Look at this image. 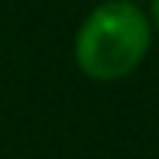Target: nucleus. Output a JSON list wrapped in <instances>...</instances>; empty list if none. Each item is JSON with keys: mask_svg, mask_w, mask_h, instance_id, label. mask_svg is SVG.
Returning a JSON list of instances; mask_svg holds the SVG:
<instances>
[{"mask_svg": "<svg viewBox=\"0 0 159 159\" xmlns=\"http://www.w3.org/2000/svg\"><path fill=\"white\" fill-rule=\"evenodd\" d=\"M146 13H149V23H153V36L159 39V0H149V3H146Z\"/></svg>", "mask_w": 159, "mask_h": 159, "instance_id": "2", "label": "nucleus"}, {"mask_svg": "<svg viewBox=\"0 0 159 159\" xmlns=\"http://www.w3.org/2000/svg\"><path fill=\"white\" fill-rule=\"evenodd\" d=\"M153 42L156 36L146 7L133 0H101L78 23L71 59L88 81L117 84L146 62Z\"/></svg>", "mask_w": 159, "mask_h": 159, "instance_id": "1", "label": "nucleus"}, {"mask_svg": "<svg viewBox=\"0 0 159 159\" xmlns=\"http://www.w3.org/2000/svg\"><path fill=\"white\" fill-rule=\"evenodd\" d=\"M133 3H140V7H146V3H149V0H133Z\"/></svg>", "mask_w": 159, "mask_h": 159, "instance_id": "3", "label": "nucleus"}]
</instances>
